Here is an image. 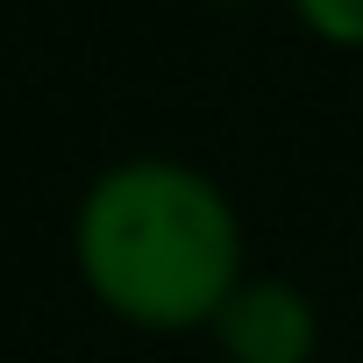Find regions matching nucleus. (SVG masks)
Returning a JSON list of instances; mask_svg holds the SVG:
<instances>
[{"instance_id":"f257e3e1","label":"nucleus","mask_w":363,"mask_h":363,"mask_svg":"<svg viewBox=\"0 0 363 363\" xmlns=\"http://www.w3.org/2000/svg\"><path fill=\"white\" fill-rule=\"evenodd\" d=\"M79 278L135 328H214L242 285V221L207 171L135 157L93 178L79 207Z\"/></svg>"},{"instance_id":"f03ea898","label":"nucleus","mask_w":363,"mask_h":363,"mask_svg":"<svg viewBox=\"0 0 363 363\" xmlns=\"http://www.w3.org/2000/svg\"><path fill=\"white\" fill-rule=\"evenodd\" d=\"M214 335H221V363H313L320 313L285 278H242L214 313Z\"/></svg>"},{"instance_id":"7ed1b4c3","label":"nucleus","mask_w":363,"mask_h":363,"mask_svg":"<svg viewBox=\"0 0 363 363\" xmlns=\"http://www.w3.org/2000/svg\"><path fill=\"white\" fill-rule=\"evenodd\" d=\"M299 22L320 36V43H342V50H363V0H292Z\"/></svg>"}]
</instances>
